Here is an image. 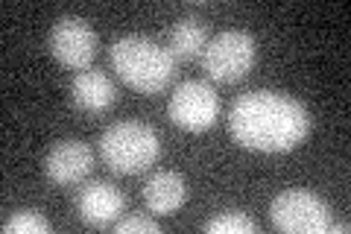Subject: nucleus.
I'll use <instances>...</instances> for the list:
<instances>
[{
	"label": "nucleus",
	"instance_id": "obj_12",
	"mask_svg": "<svg viewBox=\"0 0 351 234\" xmlns=\"http://www.w3.org/2000/svg\"><path fill=\"white\" fill-rule=\"evenodd\" d=\"M205 44H208V36H205V24L199 18H193V15H184L179 18L173 24L170 30V44H167V50L173 53V59H196V56H202L205 50Z\"/></svg>",
	"mask_w": 351,
	"mask_h": 234
},
{
	"label": "nucleus",
	"instance_id": "obj_10",
	"mask_svg": "<svg viewBox=\"0 0 351 234\" xmlns=\"http://www.w3.org/2000/svg\"><path fill=\"white\" fill-rule=\"evenodd\" d=\"M71 94H73V103L82 111H88V115H103V111L114 106L117 88L103 71H80L71 82Z\"/></svg>",
	"mask_w": 351,
	"mask_h": 234
},
{
	"label": "nucleus",
	"instance_id": "obj_5",
	"mask_svg": "<svg viewBox=\"0 0 351 234\" xmlns=\"http://www.w3.org/2000/svg\"><path fill=\"white\" fill-rule=\"evenodd\" d=\"M269 220L278 231L290 234H328L331 208L311 191H284L272 199Z\"/></svg>",
	"mask_w": 351,
	"mask_h": 234
},
{
	"label": "nucleus",
	"instance_id": "obj_1",
	"mask_svg": "<svg viewBox=\"0 0 351 234\" xmlns=\"http://www.w3.org/2000/svg\"><path fill=\"white\" fill-rule=\"evenodd\" d=\"M232 138L246 150L290 152L307 138L311 117L307 108L278 91H249L234 100L228 111Z\"/></svg>",
	"mask_w": 351,
	"mask_h": 234
},
{
	"label": "nucleus",
	"instance_id": "obj_14",
	"mask_svg": "<svg viewBox=\"0 0 351 234\" xmlns=\"http://www.w3.org/2000/svg\"><path fill=\"white\" fill-rule=\"evenodd\" d=\"M3 231L6 234H27V231L47 234L50 231V222H47V217H41L38 211H18L15 217H9L3 222Z\"/></svg>",
	"mask_w": 351,
	"mask_h": 234
},
{
	"label": "nucleus",
	"instance_id": "obj_8",
	"mask_svg": "<svg viewBox=\"0 0 351 234\" xmlns=\"http://www.w3.org/2000/svg\"><path fill=\"white\" fill-rule=\"evenodd\" d=\"M123 205L126 199L120 194V187L112 182H88L76 194V214L91 229L114 226L117 217L123 214Z\"/></svg>",
	"mask_w": 351,
	"mask_h": 234
},
{
	"label": "nucleus",
	"instance_id": "obj_9",
	"mask_svg": "<svg viewBox=\"0 0 351 234\" xmlns=\"http://www.w3.org/2000/svg\"><path fill=\"white\" fill-rule=\"evenodd\" d=\"M94 167V155H91V147L76 138H68V141H59L56 147L47 152L44 159V173L53 185H76L82 182Z\"/></svg>",
	"mask_w": 351,
	"mask_h": 234
},
{
	"label": "nucleus",
	"instance_id": "obj_3",
	"mask_svg": "<svg viewBox=\"0 0 351 234\" xmlns=\"http://www.w3.org/2000/svg\"><path fill=\"white\" fill-rule=\"evenodd\" d=\"M161 152V143L156 129L138 120H123L103 132L100 138V155L106 167L117 176H132L144 173L147 167L156 164Z\"/></svg>",
	"mask_w": 351,
	"mask_h": 234
},
{
	"label": "nucleus",
	"instance_id": "obj_11",
	"mask_svg": "<svg viewBox=\"0 0 351 234\" xmlns=\"http://www.w3.org/2000/svg\"><path fill=\"white\" fill-rule=\"evenodd\" d=\"M184 199H188V187H184V179L173 170H158L149 176V182L144 185V202L152 214L167 217L176 214Z\"/></svg>",
	"mask_w": 351,
	"mask_h": 234
},
{
	"label": "nucleus",
	"instance_id": "obj_2",
	"mask_svg": "<svg viewBox=\"0 0 351 234\" xmlns=\"http://www.w3.org/2000/svg\"><path fill=\"white\" fill-rule=\"evenodd\" d=\"M114 73L141 94L164 91L176 76V59L164 44L147 36H123L108 50Z\"/></svg>",
	"mask_w": 351,
	"mask_h": 234
},
{
	"label": "nucleus",
	"instance_id": "obj_4",
	"mask_svg": "<svg viewBox=\"0 0 351 234\" xmlns=\"http://www.w3.org/2000/svg\"><path fill=\"white\" fill-rule=\"evenodd\" d=\"M255 38L243 30H226L214 36L202 50V68L214 82H237L255 65Z\"/></svg>",
	"mask_w": 351,
	"mask_h": 234
},
{
	"label": "nucleus",
	"instance_id": "obj_15",
	"mask_svg": "<svg viewBox=\"0 0 351 234\" xmlns=\"http://www.w3.org/2000/svg\"><path fill=\"white\" fill-rule=\"evenodd\" d=\"M114 231L117 234H138V231H144V234H158L161 226L152 217H144V214H135V217H126V220H117L114 222Z\"/></svg>",
	"mask_w": 351,
	"mask_h": 234
},
{
	"label": "nucleus",
	"instance_id": "obj_13",
	"mask_svg": "<svg viewBox=\"0 0 351 234\" xmlns=\"http://www.w3.org/2000/svg\"><path fill=\"white\" fill-rule=\"evenodd\" d=\"M205 231L208 234H255L258 222L252 220L249 214H243V211H226V214L208 220Z\"/></svg>",
	"mask_w": 351,
	"mask_h": 234
},
{
	"label": "nucleus",
	"instance_id": "obj_7",
	"mask_svg": "<svg viewBox=\"0 0 351 234\" xmlns=\"http://www.w3.org/2000/svg\"><path fill=\"white\" fill-rule=\"evenodd\" d=\"M50 53L64 65V68L85 71L97 56V32L85 18H59L50 30Z\"/></svg>",
	"mask_w": 351,
	"mask_h": 234
},
{
	"label": "nucleus",
	"instance_id": "obj_6",
	"mask_svg": "<svg viewBox=\"0 0 351 234\" xmlns=\"http://www.w3.org/2000/svg\"><path fill=\"white\" fill-rule=\"evenodd\" d=\"M219 117V97L208 82L188 80L176 85L170 97V120L188 132H205Z\"/></svg>",
	"mask_w": 351,
	"mask_h": 234
}]
</instances>
